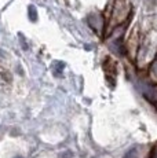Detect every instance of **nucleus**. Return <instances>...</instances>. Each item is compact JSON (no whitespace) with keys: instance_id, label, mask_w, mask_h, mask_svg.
Listing matches in <instances>:
<instances>
[{"instance_id":"obj_1","label":"nucleus","mask_w":157,"mask_h":158,"mask_svg":"<svg viewBox=\"0 0 157 158\" xmlns=\"http://www.w3.org/2000/svg\"><path fill=\"white\" fill-rule=\"evenodd\" d=\"M104 72H105V76H106L108 83L110 84V87H114L116 77H117V63L110 56H108L104 60Z\"/></svg>"},{"instance_id":"obj_2","label":"nucleus","mask_w":157,"mask_h":158,"mask_svg":"<svg viewBox=\"0 0 157 158\" xmlns=\"http://www.w3.org/2000/svg\"><path fill=\"white\" fill-rule=\"evenodd\" d=\"M28 15H29V19H31L32 22H36V21H37V11H36L35 6H29L28 7Z\"/></svg>"},{"instance_id":"obj_3","label":"nucleus","mask_w":157,"mask_h":158,"mask_svg":"<svg viewBox=\"0 0 157 158\" xmlns=\"http://www.w3.org/2000/svg\"><path fill=\"white\" fill-rule=\"evenodd\" d=\"M150 74H152V77L157 80V55L155 58V60H153L152 66H150Z\"/></svg>"},{"instance_id":"obj_4","label":"nucleus","mask_w":157,"mask_h":158,"mask_svg":"<svg viewBox=\"0 0 157 158\" xmlns=\"http://www.w3.org/2000/svg\"><path fill=\"white\" fill-rule=\"evenodd\" d=\"M73 157V153L72 151H63V153L59 156V158H72Z\"/></svg>"},{"instance_id":"obj_5","label":"nucleus","mask_w":157,"mask_h":158,"mask_svg":"<svg viewBox=\"0 0 157 158\" xmlns=\"http://www.w3.org/2000/svg\"><path fill=\"white\" fill-rule=\"evenodd\" d=\"M134 156H135V148H132V150H129L128 153L124 156V158H134Z\"/></svg>"}]
</instances>
